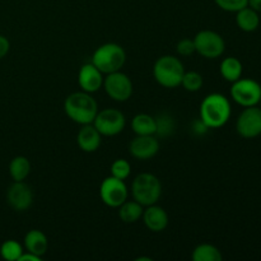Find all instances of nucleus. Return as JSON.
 <instances>
[{"instance_id": "f257e3e1", "label": "nucleus", "mask_w": 261, "mask_h": 261, "mask_svg": "<svg viewBox=\"0 0 261 261\" xmlns=\"http://www.w3.org/2000/svg\"><path fill=\"white\" fill-rule=\"evenodd\" d=\"M231 117V103L221 93L208 94L200 105V119L209 129H218Z\"/></svg>"}, {"instance_id": "f03ea898", "label": "nucleus", "mask_w": 261, "mask_h": 261, "mask_svg": "<svg viewBox=\"0 0 261 261\" xmlns=\"http://www.w3.org/2000/svg\"><path fill=\"white\" fill-rule=\"evenodd\" d=\"M64 110L66 116L74 122L81 125L92 124L98 112L97 102L91 93L87 92H74L66 97L64 102Z\"/></svg>"}, {"instance_id": "7ed1b4c3", "label": "nucleus", "mask_w": 261, "mask_h": 261, "mask_svg": "<svg viewBox=\"0 0 261 261\" xmlns=\"http://www.w3.org/2000/svg\"><path fill=\"white\" fill-rule=\"evenodd\" d=\"M185 68L181 60L176 56H161L153 66V75L158 84L165 88H176L181 86Z\"/></svg>"}, {"instance_id": "20e7f679", "label": "nucleus", "mask_w": 261, "mask_h": 261, "mask_svg": "<svg viewBox=\"0 0 261 261\" xmlns=\"http://www.w3.org/2000/svg\"><path fill=\"white\" fill-rule=\"evenodd\" d=\"M126 61V53L122 46L109 42L99 46L92 56V64L103 74L121 70Z\"/></svg>"}, {"instance_id": "39448f33", "label": "nucleus", "mask_w": 261, "mask_h": 261, "mask_svg": "<svg viewBox=\"0 0 261 261\" xmlns=\"http://www.w3.org/2000/svg\"><path fill=\"white\" fill-rule=\"evenodd\" d=\"M132 194L135 201L143 206L153 205L157 203L162 194V185L157 176L153 173L143 172L135 177L132 185Z\"/></svg>"}, {"instance_id": "423d86ee", "label": "nucleus", "mask_w": 261, "mask_h": 261, "mask_svg": "<svg viewBox=\"0 0 261 261\" xmlns=\"http://www.w3.org/2000/svg\"><path fill=\"white\" fill-rule=\"evenodd\" d=\"M99 134L105 137H115L124 130L126 120L124 114L116 109H105L97 112L93 122Z\"/></svg>"}, {"instance_id": "0eeeda50", "label": "nucleus", "mask_w": 261, "mask_h": 261, "mask_svg": "<svg viewBox=\"0 0 261 261\" xmlns=\"http://www.w3.org/2000/svg\"><path fill=\"white\" fill-rule=\"evenodd\" d=\"M194 43H195L196 53L205 59L219 58L224 53L226 47L223 37L211 30L200 31L194 38Z\"/></svg>"}, {"instance_id": "6e6552de", "label": "nucleus", "mask_w": 261, "mask_h": 261, "mask_svg": "<svg viewBox=\"0 0 261 261\" xmlns=\"http://www.w3.org/2000/svg\"><path fill=\"white\" fill-rule=\"evenodd\" d=\"M103 88L110 98L117 102L127 101L133 94L132 79L121 70L106 74V78L103 79Z\"/></svg>"}, {"instance_id": "1a4fd4ad", "label": "nucleus", "mask_w": 261, "mask_h": 261, "mask_svg": "<svg viewBox=\"0 0 261 261\" xmlns=\"http://www.w3.org/2000/svg\"><path fill=\"white\" fill-rule=\"evenodd\" d=\"M231 96L234 102L244 107L256 106L260 102L261 86L254 79H241L233 82Z\"/></svg>"}, {"instance_id": "9d476101", "label": "nucleus", "mask_w": 261, "mask_h": 261, "mask_svg": "<svg viewBox=\"0 0 261 261\" xmlns=\"http://www.w3.org/2000/svg\"><path fill=\"white\" fill-rule=\"evenodd\" d=\"M127 194L129 191L124 180H120L114 176L105 178L99 186V196L102 201L111 208H119L124 201H126Z\"/></svg>"}, {"instance_id": "9b49d317", "label": "nucleus", "mask_w": 261, "mask_h": 261, "mask_svg": "<svg viewBox=\"0 0 261 261\" xmlns=\"http://www.w3.org/2000/svg\"><path fill=\"white\" fill-rule=\"evenodd\" d=\"M237 133L242 138L252 139L261 134V109L256 106L246 107L240 114L236 122Z\"/></svg>"}, {"instance_id": "f8f14e48", "label": "nucleus", "mask_w": 261, "mask_h": 261, "mask_svg": "<svg viewBox=\"0 0 261 261\" xmlns=\"http://www.w3.org/2000/svg\"><path fill=\"white\" fill-rule=\"evenodd\" d=\"M7 201L17 212H24L33 203V191L23 181H14L7 193Z\"/></svg>"}, {"instance_id": "ddd939ff", "label": "nucleus", "mask_w": 261, "mask_h": 261, "mask_svg": "<svg viewBox=\"0 0 261 261\" xmlns=\"http://www.w3.org/2000/svg\"><path fill=\"white\" fill-rule=\"evenodd\" d=\"M160 150V143L154 135H137L129 145L130 154L140 161L154 157Z\"/></svg>"}, {"instance_id": "4468645a", "label": "nucleus", "mask_w": 261, "mask_h": 261, "mask_svg": "<svg viewBox=\"0 0 261 261\" xmlns=\"http://www.w3.org/2000/svg\"><path fill=\"white\" fill-rule=\"evenodd\" d=\"M103 73L99 71L92 63L84 64L78 74V83L82 91L94 93L103 86Z\"/></svg>"}, {"instance_id": "2eb2a0df", "label": "nucleus", "mask_w": 261, "mask_h": 261, "mask_svg": "<svg viewBox=\"0 0 261 261\" xmlns=\"http://www.w3.org/2000/svg\"><path fill=\"white\" fill-rule=\"evenodd\" d=\"M143 222L145 227L152 232H162L168 226V214L161 206L148 205L145 211H143Z\"/></svg>"}, {"instance_id": "dca6fc26", "label": "nucleus", "mask_w": 261, "mask_h": 261, "mask_svg": "<svg viewBox=\"0 0 261 261\" xmlns=\"http://www.w3.org/2000/svg\"><path fill=\"white\" fill-rule=\"evenodd\" d=\"M102 142V135L94 127L93 124H86L82 126L76 135V143L83 152H96Z\"/></svg>"}, {"instance_id": "f3484780", "label": "nucleus", "mask_w": 261, "mask_h": 261, "mask_svg": "<svg viewBox=\"0 0 261 261\" xmlns=\"http://www.w3.org/2000/svg\"><path fill=\"white\" fill-rule=\"evenodd\" d=\"M24 245L27 251L42 257L47 252L48 240L42 231L38 229H31L24 237Z\"/></svg>"}, {"instance_id": "a211bd4d", "label": "nucleus", "mask_w": 261, "mask_h": 261, "mask_svg": "<svg viewBox=\"0 0 261 261\" xmlns=\"http://www.w3.org/2000/svg\"><path fill=\"white\" fill-rule=\"evenodd\" d=\"M236 17L237 25L241 28L245 32H252V31L256 30L260 24V18L259 14L255 9H252L251 7H245L241 10H239Z\"/></svg>"}, {"instance_id": "6ab92c4d", "label": "nucleus", "mask_w": 261, "mask_h": 261, "mask_svg": "<svg viewBox=\"0 0 261 261\" xmlns=\"http://www.w3.org/2000/svg\"><path fill=\"white\" fill-rule=\"evenodd\" d=\"M132 129L137 135H155V117L148 114H138L133 117Z\"/></svg>"}, {"instance_id": "aec40b11", "label": "nucleus", "mask_w": 261, "mask_h": 261, "mask_svg": "<svg viewBox=\"0 0 261 261\" xmlns=\"http://www.w3.org/2000/svg\"><path fill=\"white\" fill-rule=\"evenodd\" d=\"M119 208V217L125 223H135V222H138L142 218L143 211H144L142 204L135 200L124 201Z\"/></svg>"}, {"instance_id": "412c9836", "label": "nucleus", "mask_w": 261, "mask_h": 261, "mask_svg": "<svg viewBox=\"0 0 261 261\" xmlns=\"http://www.w3.org/2000/svg\"><path fill=\"white\" fill-rule=\"evenodd\" d=\"M31 172V162L27 157L18 155L9 165V173L14 181H24Z\"/></svg>"}, {"instance_id": "4be33fe9", "label": "nucleus", "mask_w": 261, "mask_h": 261, "mask_svg": "<svg viewBox=\"0 0 261 261\" xmlns=\"http://www.w3.org/2000/svg\"><path fill=\"white\" fill-rule=\"evenodd\" d=\"M221 74L226 81L236 82L242 75V64L236 58H226L221 64Z\"/></svg>"}, {"instance_id": "5701e85b", "label": "nucleus", "mask_w": 261, "mask_h": 261, "mask_svg": "<svg viewBox=\"0 0 261 261\" xmlns=\"http://www.w3.org/2000/svg\"><path fill=\"white\" fill-rule=\"evenodd\" d=\"M191 257L194 261H221L222 254L214 245L201 244L195 247Z\"/></svg>"}, {"instance_id": "b1692460", "label": "nucleus", "mask_w": 261, "mask_h": 261, "mask_svg": "<svg viewBox=\"0 0 261 261\" xmlns=\"http://www.w3.org/2000/svg\"><path fill=\"white\" fill-rule=\"evenodd\" d=\"M23 254V249L19 242L14 240H8L0 247V255L3 259L8 261H18L20 255Z\"/></svg>"}, {"instance_id": "393cba45", "label": "nucleus", "mask_w": 261, "mask_h": 261, "mask_svg": "<svg viewBox=\"0 0 261 261\" xmlns=\"http://www.w3.org/2000/svg\"><path fill=\"white\" fill-rule=\"evenodd\" d=\"M181 86L189 92H198L203 87V76L198 71H185Z\"/></svg>"}, {"instance_id": "a878e982", "label": "nucleus", "mask_w": 261, "mask_h": 261, "mask_svg": "<svg viewBox=\"0 0 261 261\" xmlns=\"http://www.w3.org/2000/svg\"><path fill=\"white\" fill-rule=\"evenodd\" d=\"M155 125H157L155 134H157L158 137H168V135L172 134V132L175 130V120L166 114L160 115V116L155 119Z\"/></svg>"}, {"instance_id": "bb28decb", "label": "nucleus", "mask_w": 261, "mask_h": 261, "mask_svg": "<svg viewBox=\"0 0 261 261\" xmlns=\"http://www.w3.org/2000/svg\"><path fill=\"white\" fill-rule=\"evenodd\" d=\"M130 172H132V166L126 160L120 158L111 165V176L120 178V180H125L129 177Z\"/></svg>"}, {"instance_id": "cd10ccee", "label": "nucleus", "mask_w": 261, "mask_h": 261, "mask_svg": "<svg viewBox=\"0 0 261 261\" xmlns=\"http://www.w3.org/2000/svg\"><path fill=\"white\" fill-rule=\"evenodd\" d=\"M221 9L226 12H239L249 5V0H214Z\"/></svg>"}, {"instance_id": "c85d7f7f", "label": "nucleus", "mask_w": 261, "mask_h": 261, "mask_svg": "<svg viewBox=\"0 0 261 261\" xmlns=\"http://www.w3.org/2000/svg\"><path fill=\"white\" fill-rule=\"evenodd\" d=\"M176 50L181 56H190L196 53L195 43H194V40H190V38H184V40L178 41Z\"/></svg>"}, {"instance_id": "c756f323", "label": "nucleus", "mask_w": 261, "mask_h": 261, "mask_svg": "<svg viewBox=\"0 0 261 261\" xmlns=\"http://www.w3.org/2000/svg\"><path fill=\"white\" fill-rule=\"evenodd\" d=\"M9 48H10V43L8 41V38L5 36L0 35V60L3 58H5L8 53H9Z\"/></svg>"}, {"instance_id": "7c9ffc66", "label": "nucleus", "mask_w": 261, "mask_h": 261, "mask_svg": "<svg viewBox=\"0 0 261 261\" xmlns=\"http://www.w3.org/2000/svg\"><path fill=\"white\" fill-rule=\"evenodd\" d=\"M193 129H194V132L196 133V134L204 135L206 132H208L209 127L206 126V125L204 124V122L201 121V119H200V120H198V121L194 122V124H193Z\"/></svg>"}, {"instance_id": "2f4dec72", "label": "nucleus", "mask_w": 261, "mask_h": 261, "mask_svg": "<svg viewBox=\"0 0 261 261\" xmlns=\"http://www.w3.org/2000/svg\"><path fill=\"white\" fill-rule=\"evenodd\" d=\"M41 261V257L40 256H37V255H35V254H32V252H30L28 251L27 254H24V251H23V254L20 255V257H19V260L18 261Z\"/></svg>"}, {"instance_id": "473e14b6", "label": "nucleus", "mask_w": 261, "mask_h": 261, "mask_svg": "<svg viewBox=\"0 0 261 261\" xmlns=\"http://www.w3.org/2000/svg\"><path fill=\"white\" fill-rule=\"evenodd\" d=\"M249 7H251L256 12H261V0H249Z\"/></svg>"}, {"instance_id": "72a5a7b5", "label": "nucleus", "mask_w": 261, "mask_h": 261, "mask_svg": "<svg viewBox=\"0 0 261 261\" xmlns=\"http://www.w3.org/2000/svg\"><path fill=\"white\" fill-rule=\"evenodd\" d=\"M259 103H260V105H261V97H260V102H259Z\"/></svg>"}]
</instances>
